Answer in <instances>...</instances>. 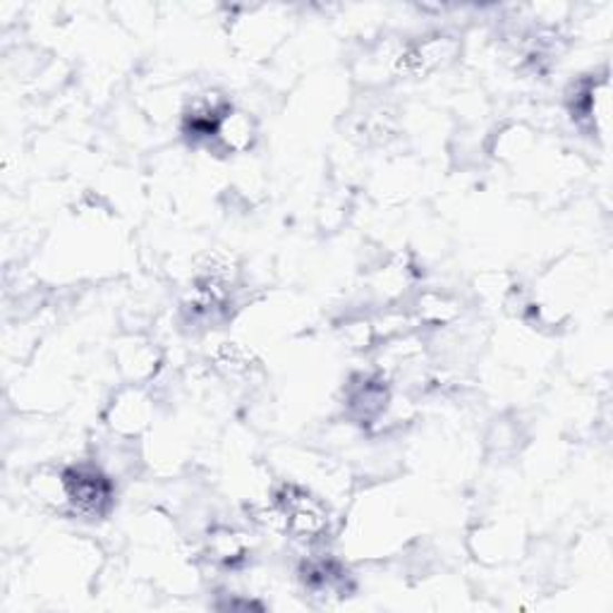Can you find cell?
<instances>
[{"label": "cell", "mask_w": 613, "mask_h": 613, "mask_svg": "<svg viewBox=\"0 0 613 613\" xmlns=\"http://www.w3.org/2000/svg\"><path fill=\"white\" fill-rule=\"evenodd\" d=\"M251 135H255V128H251L249 116L228 106V111L224 113L221 122H218L216 139L228 151H245L251 145Z\"/></svg>", "instance_id": "4"}, {"label": "cell", "mask_w": 613, "mask_h": 613, "mask_svg": "<svg viewBox=\"0 0 613 613\" xmlns=\"http://www.w3.org/2000/svg\"><path fill=\"white\" fill-rule=\"evenodd\" d=\"M458 53V41L446 34H436L424 41L405 46L393 60V70L401 77H424L444 68Z\"/></svg>", "instance_id": "3"}, {"label": "cell", "mask_w": 613, "mask_h": 613, "mask_svg": "<svg viewBox=\"0 0 613 613\" xmlns=\"http://www.w3.org/2000/svg\"><path fill=\"white\" fill-rule=\"evenodd\" d=\"M271 523L300 540H317L328 530V513L322 503L300 486H283L269 511Z\"/></svg>", "instance_id": "1"}, {"label": "cell", "mask_w": 613, "mask_h": 613, "mask_svg": "<svg viewBox=\"0 0 613 613\" xmlns=\"http://www.w3.org/2000/svg\"><path fill=\"white\" fill-rule=\"evenodd\" d=\"M214 363L216 369L230 376V379H238V376H245L251 369V357L238 343H224L221 348L214 353Z\"/></svg>", "instance_id": "5"}, {"label": "cell", "mask_w": 613, "mask_h": 613, "mask_svg": "<svg viewBox=\"0 0 613 613\" xmlns=\"http://www.w3.org/2000/svg\"><path fill=\"white\" fill-rule=\"evenodd\" d=\"M60 486H62V494H66L68 503L77 513L97 517L111 508V501H113L111 482H108L97 467H89V465L68 467L66 473L60 475Z\"/></svg>", "instance_id": "2"}, {"label": "cell", "mask_w": 613, "mask_h": 613, "mask_svg": "<svg viewBox=\"0 0 613 613\" xmlns=\"http://www.w3.org/2000/svg\"><path fill=\"white\" fill-rule=\"evenodd\" d=\"M317 573H319V575H326L324 571H317ZM319 583H322V585H324V583H328V577H319Z\"/></svg>", "instance_id": "6"}]
</instances>
